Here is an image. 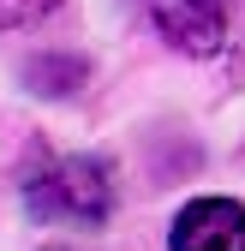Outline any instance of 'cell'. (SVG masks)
<instances>
[{"label":"cell","instance_id":"obj_1","mask_svg":"<svg viewBox=\"0 0 245 251\" xmlns=\"http://www.w3.org/2000/svg\"><path fill=\"white\" fill-rule=\"evenodd\" d=\"M24 203H30V215H42V222L102 227L114 215V203H120V192H114L108 162H96V155H66V162H48L42 174H30Z\"/></svg>","mask_w":245,"mask_h":251},{"label":"cell","instance_id":"obj_2","mask_svg":"<svg viewBox=\"0 0 245 251\" xmlns=\"http://www.w3.org/2000/svg\"><path fill=\"white\" fill-rule=\"evenodd\" d=\"M144 12L168 48L192 54V60L221 54L227 42V0H144Z\"/></svg>","mask_w":245,"mask_h":251},{"label":"cell","instance_id":"obj_3","mask_svg":"<svg viewBox=\"0 0 245 251\" xmlns=\"http://www.w3.org/2000/svg\"><path fill=\"white\" fill-rule=\"evenodd\" d=\"M168 251H245V203L192 198L168 227Z\"/></svg>","mask_w":245,"mask_h":251},{"label":"cell","instance_id":"obj_4","mask_svg":"<svg viewBox=\"0 0 245 251\" xmlns=\"http://www.w3.org/2000/svg\"><path fill=\"white\" fill-rule=\"evenodd\" d=\"M66 0H0V30H30L48 12H60Z\"/></svg>","mask_w":245,"mask_h":251},{"label":"cell","instance_id":"obj_5","mask_svg":"<svg viewBox=\"0 0 245 251\" xmlns=\"http://www.w3.org/2000/svg\"><path fill=\"white\" fill-rule=\"evenodd\" d=\"M227 78H233V84H239V90H245V42H239V48H233V54H227Z\"/></svg>","mask_w":245,"mask_h":251}]
</instances>
